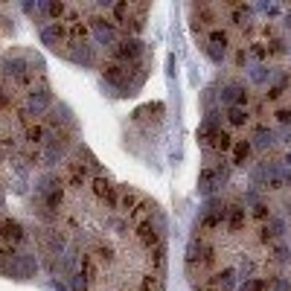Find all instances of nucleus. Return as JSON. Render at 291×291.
I'll return each mask as SVG.
<instances>
[{"mask_svg":"<svg viewBox=\"0 0 291 291\" xmlns=\"http://www.w3.org/2000/svg\"><path fill=\"white\" fill-rule=\"evenodd\" d=\"M271 285H274V291H288V279L277 277V279H274V282H271Z\"/></svg>","mask_w":291,"mask_h":291,"instance_id":"13","label":"nucleus"},{"mask_svg":"<svg viewBox=\"0 0 291 291\" xmlns=\"http://www.w3.org/2000/svg\"><path fill=\"white\" fill-rule=\"evenodd\" d=\"M277 119L282 122V126H288V122H291V111H288V108H282V111H277Z\"/></svg>","mask_w":291,"mask_h":291,"instance_id":"12","label":"nucleus"},{"mask_svg":"<svg viewBox=\"0 0 291 291\" xmlns=\"http://www.w3.org/2000/svg\"><path fill=\"white\" fill-rule=\"evenodd\" d=\"M76 64H85V67H93L96 64V47H91V44H85V41H76L73 44V50L67 53Z\"/></svg>","mask_w":291,"mask_h":291,"instance_id":"3","label":"nucleus"},{"mask_svg":"<svg viewBox=\"0 0 291 291\" xmlns=\"http://www.w3.org/2000/svg\"><path fill=\"white\" fill-rule=\"evenodd\" d=\"M236 64H239V67H244V64H247V53H244V50H239V53H236Z\"/></svg>","mask_w":291,"mask_h":291,"instance_id":"15","label":"nucleus"},{"mask_svg":"<svg viewBox=\"0 0 291 291\" xmlns=\"http://www.w3.org/2000/svg\"><path fill=\"white\" fill-rule=\"evenodd\" d=\"M227 119H230V126H247V119H251V114H247V108H227Z\"/></svg>","mask_w":291,"mask_h":291,"instance_id":"10","label":"nucleus"},{"mask_svg":"<svg viewBox=\"0 0 291 291\" xmlns=\"http://www.w3.org/2000/svg\"><path fill=\"white\" fill-rule=\"evenodd\" d=\"M233 277H236V274H233V268H224L221 274L213 277V285H216L219 291H230L233 288Z\"/></svg>","mask_w":291,"mask_h":291,"instance_id":"9","label":"nucleus"},{"mask_svg":"<svg viewBox=\"0 0 291 291\" xmlns=\"http://www.w3.org/2000/svg\"><path fill=\"white\" fill-rule=\"evenodd\" d=\"M274 143H277V131H271V128H265V126H259L256 128V134H254V143H251V146H254V149H271V146H274Z\"/></svg>","mask_w":291,"mask_h":291,"instance_id":"5","label":"nucleus"},{"mask_svg":"<svg viewBox=\"0 0 291 291\" xmlns=\"http://www.w3.org/2000/svg\"><path fill=\"white\" fill-rule=\"evenodd\" d=\"M0 239H3L6 244H12V247H18V244L26 239V236H23L21 221H15V219H3V221H0Z\"/></svg>","mask_w":291,"mask_h":291,"instance_id":"1","label":"nucleus"},{"mask_svg":"<svg viewBox=\"0 0 291 291\" xmlns=\"http://www.w3.org/2000/svg\"><path fill=\"white\" fill-rule=\"evenodd\" d=\"M61 35H64V26L50 23V26H44V29H41V41H44V44H50V47H58Z\"/></svg>","mask_w":291,"mask_h":291,"instance_id":"7","label":"nucleus"},{"mask_svg":"<svg viewBox=\"0 0 291 291\" xmlns=\"http://www.w3.org/2000/svg\"><path fill=\"white\" fill-rule=\"evenodd\" d=\"M143 53H146V50H143V44H140V41H134V38H131V41H122V44H119V50H116V56L126 58V61H134V58H140Z\"/></svg>","mask_w":291,"mask_h":291,"instance_id":"6","label":"nucleus"},{"mask_svg":"<svg viewBox=\"0 0 291 291\" xmlns=\"http://www.w3.org/2000/svg\"><path fill=\"white\" fill-rule=\"evenodd\" d=\"M93 38H96V44L114 47L116 44V26L102 23V21H93Z\"/></svg>","mask_w":291,"mask_h":291,"instance_id":"4","label":"nucleus"},{"mask_svg":"<svg viewBox=\"0 0 291 291\" xmlns=\"http://www.w3.org/2000/svg\"><path fill=\"white\" fill-rule=\"evenodd\" d=\"M251 143L247 140H239L236 146H233V166H244V160H247V154H251Z\"/></svg>","mask_w":291,"mask_h":291,"instance_id":"8","label":"nucleus"},{"mask_svg":"<svg viewBox=\"0 0 291 291\" xmlns=\"http://www.w3.org/2000/svg\"><path fill=\"white\" fill-rule=\"evenodd\" d=\"M227 216H230V230L233 233L244 227V210L242 207H230V210H227Z\"/></svg>","mask_w":291,"mask_h":291,"instance_id":"11","label":"nucleus"},{"mask_svg":"<svg viewBox=\"0 0 291 291\" xmlns=\"http://www.w3.org/2000/svg\"><path fill=\"white\" fill-rule=\"evenodd\" d=\"M277 259H279V262H285V259H288V247H285V244H279V247H277Z\"/></svg>","mask_w":291,"mask_h":291,"instance_id":"14","label":"nucleus"},{"mask_svg":"<svg viewBox=\"0 0 291 291\" xmlns=\"http://www.w3.org/2000/svg\"><path fill=\"white\" fill-rule=\"evenodd\" d=\"M213 291H219V288H213Z\"/></svg>","mask_w":291,"mask_h":291,"instance_id":"16","label":"nucleus"},{"mask_svg":"<svg viewBox=\"0 0 291 291\" xmlns=\"http://www.w3.org/2000/svg\"><path fill=\"white\" fill-rule=\"evenodd\" d=\"M53 105V93H50V88L47 85H41V88H32L29 91V108H32L35 116H41Z\"/></svg>","mask_w":291,"mask_h":291,"instance_id":"2","label":"nucleus"}]
</instances>
